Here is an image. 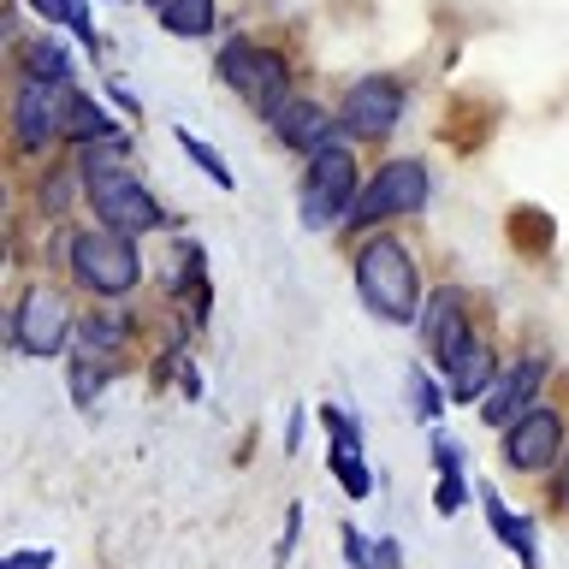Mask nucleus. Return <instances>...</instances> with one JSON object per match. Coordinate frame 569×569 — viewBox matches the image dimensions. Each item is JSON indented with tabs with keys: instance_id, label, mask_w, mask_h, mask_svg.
Masks as SVG:
<instances>
[{
	"instance_id": "1",
	"label": "nucleus",
	"mask_w": 569,
	"mask_h": 569,
	"mask_svg": "<svg viewBox=\"0 0 569 569\" xmlns=\"http://www.w3.org/2000/svg\"><path fill=\"white\" fill-rule=\"evenodd\" d=\"M356 297H362V309L373 320H386V327H409L421 309V273L416 261H409V249L398 238H368L356 249Z\"/></svg>"
},
{
	"instance_id": "2",
	"label": "nucleus",
	"mask_w": 569,
	"mask_h": 569,
	"mask_svg": "<svg viewBox=\"0 0 569 569\" xmlns=\"http://www.w3.org/2000/svg\"><path fill=\"white\" fill-rule=\"evenodd\" d=\"M356 196H362V178H356V160L345 142H327V149L309 154V172H302V190H297V213L309 231H332L350 220Z\"/></svg>"
},
{
	"instance_id": "3",
	"label": "nucleus",
	"mask_w": 569,
	"mask_h": 569,
	"mask_svg": "<svg viewBox=\"0 0 569 569\" xmlns=\"http://www.w3.org/2000/svg\"><path fill=\"white\" fill-rule=\"evenodd\" d=\"M66 261H71V279L89 284L96 297H124V291H137V279H142V256H137L131 231H113V226L78 231L66 249Z\"/></svg>"
},
{
	"instance_id": "4",
	"label": "nucleus",
	"mask_w": 569,
	"mask_h": 569,
	"mask_svg": "<svg viewBox=\"0 0 569 569\" xmlns=\"http://www.w3.org/2000/svg\"><path fill=\"white\" fill-rule=\"evenodd\" d=\"M427 196H433V172L421 167V160H386L380 172L362 184V196H356V208H350V220L345 226H380V220H398V213H416L427 208Z\"/></svg>"
},
{
	"instance_id": "5",
	"label": "nucleus",
	"mask_w": 569,
	"mask_h": 569,
	"mask_svg": "<svg viewBox=\"0 0 569 569\" xmlns=\"http://www.w3.org/2000/svg\"><path fill=\"white\" fill-rule=\"evenodd\" d=\"M213 71H220L226 89H238V96L256 107V113L273 119L284 101H291V71H284V60L273 48H256V42H231L220 48V60H213Z\"/></svg>"
},
{
	"instance_id": "6",
	"label": "nucleus",
	"mask_w": 569,
	"mask_h": 569,
	"mask_svg": "<svg viewBox=\"0 0 569 569\" xmlns=\"http://www.w3.org/2000/svg\"><path fill=\"white\" fill-rule=\"evenodd\" d=\"M83 196H89V208H96V220H101V226H113V231H131V238H142V231H154V226H160L154 190L142 184V178H131L124 167L83 172Z\"/></svg>"
},
{
	"instance_id": "7",
	"label": "nucleus",
	"mask_w": 569,
	"mask_h": 569,
	"mask_svg": "<svg viewBox=\"0 0 569 569\" xmlns=\"http://www.w3.org/2000/svg\"><path fill=\"white\" fill-rule=\"evenodd\" d=\"M12 345L24 356H60L71 345V315H66V297L48 291V284H24L12 309Z\"/></svg>"
},
{
	"instance_id": "8",
	"label": "nucleus",
	"mask_w": 569,
	"mask_h": 569,
	"mask_svg": "<svg viewBox=\"0 0 569 569\" xmlns=\"http://www.w3.org/2000/svg\"><path fill=\"white\" fill-rule=\"evenodd\" d=\"M403 107H409V96H403V83L398 78H362L345 96V107H338V124H345V137H362V142H380V137H391L398 131V119H403Z\"/></svg>"
},
{
	"instance_id": "9",
	"label": "nucleus",
	"mask_w": 569,
	"mask_h": 569,
	"mask_svg": "<svg viewBox=\"0 0 569 569\" xmlns=\"http://www.w3.org/2000/svg\"><path fill=\"white\" fill-rule=\"evenodd\" d=\"M66 107H71V83H48V78H24L12 101V131L18 142L36 154L48 142H66Z\"/></svg>"
},
{
	"instance_id": "10",
	"label": "nucleus",
	"mask_w": 569,
	"mask_h": 569,
	"mask_svg": "<svg viewBox=\"0 0 569 569\" xmlns=\"http://www.w3.org/2000/svg\"><path fill=\"white\" fill-rule=\"evenodd\" d=\"M558 451H563V416H558V409L533 403L516 427H505V462H510V469L540 475V469L558 462Z\"/></svg>"
},
{
	"instance_id": "11",
	"label": "nucleus",
	"mask_w": 569,
	"mask_h": 569,
	"mask_svg": "<svg viewBox=\"0 0 569 569\" xmlns=\"http://www.w3.org/2000/svg\"><path fill=\"white\" fill-rule=\"evenodd\" d=\"M540 386H546V356H522V362H510L505 373L492 380V391L480 398V416H487V427H516L533 409V398H540Z\"/></svg>"
},
{
	"instance_id": "12",
	"label": "nucleus",
	"mask_w": 569,
	"mask_h": 569,
	"mask_svg": "<svg viewBox=\"0 0 569 569\" xmlns=\"http://www.w3.org/2000/svg\"><path fill=\"white\" fill-rule=\"evenodd\" d=\"M320 427H327V462H332L338 487H345L350 498H368L373 492V469L362 457V427H356V416L338 409V403H327L320 409Z\"/></svg>"
},
{
	"instance_id": "13",
	"label": "nucleus",
	"mask_w": 569,
	"mask_h": 569,
	"mask_svg": "<svg viewBox=\"0 0 569 569\" xmlns=\"http://www.w3.org/2000/svg\"><path fill=\"white\" fill-rule=\"evenodd\" d=\"M273 137L284 142V149H297V154H315V149H327V142H338L345 137V124H338L320 101H309V96H291L273 113Z\"/></svg>"
},
{
	"instance_id": "14",
	"label": "nucleus",
	"mask_w": 569,
	"mask_h": 569,
	"mask_svg": "<svg viewBox=\"0 0 569 569\" xmlns=\"http://www.w3.org/2000/svg\"><path fill=\"white\" fill-rule=\"evenodd\" d=\"M439 373L451 380V398H457V403H475V398H487V391H492L498 362H492V350L469 332L451 356H439Z\"/></svg>"
},
{
	"instance_id": "15",
	"label": "nucleus",
	"mask_w": 569,
	"mask_h": 569,
	"mask_svg": "<svg viewBox=\"0 0 569 569\" xmlns=\"http://www.w3.org/2000/svg\"><path fill=\"white\" fill-rule=\"evenodd\" d=\"M469 332H475V327H469V315H462V297L451 291V284L427 297V315H421V345L433 350V362H439V356H451V350H457Z\"/></svg>"
},
{
	"instance_id": "16",
	"label": "nucleus",
	"mask_w": 569,
	"mask_h": 569,
	"mask_svg": "<svg viewBox=\"0 0 569 569\" xmlns=\"http://www.w3.org/2000/svg\"><path fill=\"white\" fill-rule=\"evenodd\" d=\"M480 505H487V522H492V533L505 540L516 558H522V569H540V533H533V522L528 516H516L505 498H498L492 487H480Z\"/></svg>"
},
{
	"instance_id": "17",
	"label": "nucleus",
	"mask_w": 569,
	"mask_h": 569,
	"mask_svg": "<svg viewBox=\"0 0 569 569\" xmlns=\"http://www.w3.org/2000/svg\"><path fill=\"white\" fill-rule=\"evenodd\" d=\"M89 137H119V124L107 119V107L96 96H78L71 89V107H66V142H89Z\"/></svg>"
},
{
	"instance_id": "18",
	"label": "nucleus",
	"mask_w": 569,
	"mask_h": 569,
	"mask_svg": "<svg viewBox=\"0 0 569 569\" xmlns=\"http://www.w3.org/2000/svg\"><path fill=\"white\" fill-rule=\"evenodd\" d=\"M24 78H48V83H71V53L53 42V36H36V42H24Z\"/></svg>"
},
{
	"instance_id": "19",
	"label": "nucleus",
	"mask_w": 569,
	"mask_h": 569,
	"mask_svg": "<svg viewBox=\"0 0 569 569\" xmlns=\"http://www.w3.org/2000/svg\"><path fill=\"white\" fill-rule=\"evenodd\" d=\"M160 30L167 36H208L213 30V0H167L160 7Z\"/></svg>"
},
{
	"instance_id": "20",
	"label": "nucleus",
	"mask_w": 569,
	"mask_h": 569,
	"mask_svg": "<svg viewBox=\"0 0 569 569\" xmlns=\"http://www.w3.org/2000/svg\"><path fill=\"white\" fill-rule=\"evenodd\" d=\"M42 18H53V24H66V30H78L89 48H101V36H96V24H89V12H83V0H30Z\"/></svg>"
},
{
	"instance_id": "21",
	"label": "nucleus",
	"mask_w": 569,
	"mask_h": 569,
	"mask_svg": "<svg viewBox=\"0 0 569 569\" xmlns=\"http://www.w3.org/2000/svg\"><path fill=\"white\" fill-rule=\"evenodd\" d=\"M107 380H113V368H107V356H89V350H83V362L71 368V398H78V403L89 409V398H101V391H107Z\"/></svg>"
},
{
	"instance_id": "22",
	"label": "nucleus",
	"mask_w": 569,
	"mask_h": 569,
	"mask_svg": "<svg viewBox=\"0 0 569 569\" xmlns=\"http://www.w3.org/2000/svg\"><path fill=\"white\" fill-rule=\"evenodd\" d=\"M119 338H124V320H113V315H89L83 327H78V345H83L89 356H113Z\"/></svg>"
},
{
	"instance_id": "23",
	"label": "nucleus",
	"mask_w": 569,
	"mask_h": 569,
	"mask_svg": "<svg viewBox=\"0 0 569 569\" xmlns=\"http://www.w3.org/2000/svg\"><path fill=\"white\" fill-rule=\"evenodd\" d=\"M178 149H184V154H190L196 167H202V172H208V178H213V184H220V190H231V167H226V160H220V154L208 149L202 137L190 131V124H178Z\"/></svg>"
},
{
	"instance_id": "24",
	"label": "nucleus",
	"mask_w": 569,
	"mask_h": 569,
	"mask_svg": "<svg viewBox=\"0 0 569 569\" xmlns=\"http://www.w3.org/2000/svg\"><path fill=\"white\" fill-rule=\"evenodd\" d=\"M409 409H416V421H427V427H433V421H439V409H445V391L427 380V368H421V362L409 368Z\"/></svg>"
},
{
	"instance_id": "25",
	"label": "nucleus",
	"mask_w": 569,
	"mask_h": 569,
	"mask_svg": "<svg viewBox=\"0 0 569 569\" xmlns=\"http://www.w3.org/2000/svg\"><path fill=\"white\" fill-rule=\"evenodd\" d=\"M338 540H345V558H350V569H380V558H373V546L362 540V528H338Z\"/></svg>"
},
{
	"instance_id": "26",
	"label": "nucleus",
	"mask_w": 569,
	"mask_h": 569,
	"mask_svg": "<svg viewBox=\"0 0 569 569\" xmlns=\"http://www.w3.org/2000/svg\"><path fill=\"white\" fill-rule=\"evenodd\" d=\"M462 498H469V480H462V475H439V498H433L439 516H457Z\"/></svg>"
},
{
	"instance_id": "27",
	"label": "nucleus",
	"mask_w": 569,
	"mask_h": 569,
	"mask_svg": "<svg viewBox=\"0 0 569 569\" xmlns=\"http://www.w3.org/2000/svg\"><path fill=\"white\" fill-rule=\"evenodd\" d=\"M71 202V172H53V178H42V208L48 213H60Z\"/></svg>"
},
{
	"instance_id": "28",
	"label": "nucleus",
	"mask_w": 569,
	"mask_h": 569,
	"mask_svg": "<svg viewBox=\"0 0 569 569\" xmlns=\"http://www.w3.org/2000/svg\"><path fill=\"white\" fill-rule=\"evenodd\" d=\"M0 569H53V551H12Z\"/></svg>"
},
{
	"instance_id": "29",
	"label": "nucleus",
	"mask_w": 569,
	"mask_h": 569,
	"mask_svg": "<svg viewBox=\"0 0 569 569\" xmlns=\"http://www.w3.org/2000/svg\"><path fill=\"white\" fill-rule=\"evenodd\" d=\"M373 558H380V569H398V540H373Z\"/></svg>"
},
{
	"instance_id": "30",
	"label": "nucleus",
	"mask_w": 569,
	"mask_h": 569,
	"mask_svg": "<svg viewBox=\"0 0 569 569\" xmlns=\"http://www.w3.org/2000/svg\"><path fill=\"white\" fill-rule=\"evenodd\" d=\"M563 505H569V469H563Z\"/></svg>"
},
{
	"instance_id": "31",
	"label": "nucleus",
	"mask_w": 569,
	"mask_h": 569,
	"mask_svg": "<svg viewBox=\"0 0 569 569\" xmlns=\"http://www.w3.org/2000/svg\"><path fill=\"white\" fill-rule=\"evenodd\" d=\"M149 7H154V12H160V7H167V0H149Z\"/></svg>"
}]
</instances>
